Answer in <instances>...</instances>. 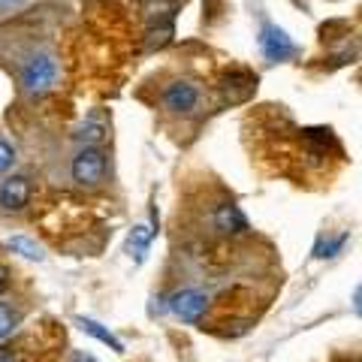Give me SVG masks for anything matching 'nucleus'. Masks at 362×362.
<instances>
[{"label":"nucleus","mask_w":362,"mask_h":362,"mask_svg":"<svg viewBox=\"0 0 362 362\" xmlns=\"http://www.w3.org/2000/svg\"><path fill=\"white\" fill-rule=\"evenodd\" d=\"M21 0H0V9H6V6H18Z\"/></svg>","instance_id":"nucleus-21"},{"label":"nucleus","mask_w":362,"mask_h":362,"mask_svg":"<svg viewBox=\"0 0 362 362\" xmlns=\"http://www.w3.org/2000/svg\"><path fill=\"white\" fill-rule=\"evenodd\" d=\"M58 76H61V66L52 52H33L25 58V64H21L18 82L30 100H40L58 85Z\"/></svg>","instance_id":"nucleus-1"},{"label":"nucleus","mask_w":362,"mask_h":362,"mask_svg":"<svg viewBox=\"0 0 362 362\" xmlns=\"http://www.w3.org/2000/svg\"><path fill=\"white\" fill-rule=\"evenodd\" d=\"M6 287H9V269H6L4 263H0V296L6 293Z\"/></svg>","instance_id":"nucleus-18"},{"label":"nucleus","mask_w":362,"mask_h":362,"mask_svg":"<svg viewBox=\"0 0 362 362\" xmlns=\"http://www.w3.org/2000/svg\"><path fill=\"white\" fill-rule=\"evenodd\" d=\"M13 163H16V148L6 139H0V175H4L6 169H13Z\"/></svg>","instance_id":"nucleus-16"},{"label":"nucleus","mask_w":362,"mask_h":362,"mask_svg":"<svg viewBox=\"0 0 362 362\" xmlns=\"http://www.w3.org/2000/svg\"><path fill=\"white\" fill-rule=\"evenodd\" d=\"M18 326V311L13 308V305H6V302H0V341L13 332Z\"/></svg>","instance_id":"nucleus-14"},{"label":"nucleus","mask_w":362,"mask_h":362,"mask_svg":"<svg viewBox=\"0 0 362 362\" xmlns=\"http://www.w3.org/2000/svg\"><path fill=\"white\" fill-rule=\"evenodd\" d=\"M6 247H9V251H16V254H21V257H28V259H42L45 257L42 254V245L28 239V235H13V239L6 242Z\"/></svg>","instance_id":"nucleus-13"},{"label":"nucleus","mask_w":362,"mask_h":362,"mask_svg":"<svg viewBox=\"0 0 362 362\" xmlns=\"http://www.w3.org/2000/svg\"><path fill=\"white\" fill-rule=\"evenodd\" d=\"M30 202V181L25 175H9L0 185V209L4 211H21Z\"/></svg>","instance_id":"nucleus-6"},{"label":"nucleus","mask_w":362,"mask_h":362,"mask_svg":"<svg viewBox=\"0 0 362 362\" xmlns=\"http://www.w3.org/2000/svg\"><path fill=\"white\" fill-rule=\"evenodd\" d=\"M199 88L190 82V78H175L163 88V106L173 112V115H190V112L199 109Z\"/></svg>","instance_id":"nucleus-3"},{"label":"nucleus","mask_w":362,"mask_h":362,"mask_svg":"<svg viewBox=\"0 0 362 362\" xmlns=\"http://www.w3.org/2000/svg\"><path fill=\"white\" fill-rule=\"evenodd\" d=\"M259 49H263V54L269 61H287L296 54V42L287 37V30L266 25L263 33H259Z\"/></svg>","instance_id":"nucleus-5"},{"label":"nucleus","mask_w":362,"mask_h":362,"mask_svg":"<svg viewBox=\"0 0 362 362\" xmlns=\"http://www.w3.org/2000/svg\"><path fill=\"white\" fill-rule=\"evenodd\" d=\"M76 139L82 142L85 148H97V142H103V139H106V124H103V118L90 115L88 121H82V124H78Z\"/></svg>","instance_id":"nucleus-9"},{"label":"nucleus","mask_w":362,"mask_h":362,"mask_svg":"<svg viewBox=\"0 0 362 362\" xmlns=\"http://www.w3.org/2000/svg\"><path fill=\"white\" fill-rule=\"evenodd\" d=\"M359 296H362V293H359V287H356V293H354V311L359 314Z\"/></svg>","instance_id":"nucleus-22"},{"label":"nucleus","mask_w":362,"mask_h":362,"mask_svg":"<svg viewBox=\"0 0 362 362\" xmlns=\"http://www.w3.org/2000/svg\"><path fill=\"white\" fill-rule=\"evenodd\" d=\"M0 362H16V354L9 347H0Z\"/></svg>","instance_id":"nucleus-20"},{"label":"nucleus","mask_w":362,"mask_h":362,"mask_svg":"<svg viewBox=\"0 0 362 362\" xmlns=\"http://www.w3.org/2000/svg\"><path fill=\"white\" fill-rule=\"evenodd\" d=\"M347 242V233L344 235H338V239H332V242H326V245H317V251H314V257H335V251H341V245Z\"/></svg>","instance_id":"nucleus-17"},{"label":"nucleus","mask_w":362,"mask_h":362,"mask_svg":"<svg viewBox=\"0 0 362 362\" xmlns=\"http://www.w3.org/2000/svg\"><path fill=\"white\" fill-rule=\"evenodd\" d=\"M78 329H82V332H88V335H94L97 338V341H103L106 347H112V350H115V354H124V344L118 341V338L115 335H112L109 329H103V326H100V323H94V320H88V317H78Z\"/></svg>","instance_id":"nucleus-10"},{"label":"nucleus","mask_w":362,"mask_h":362,"mask_svg":"<svg viewBox=\"0 0 362 362\" xmlns=\"http://www.w3.org/2000/svg\"><path fill=\"white\" fill-rule=\"evenodd\" d=\"M169 311H173L178 320H185V323H199L202 314L209 311V296L202 290L185 287V290L173 293V299H169Z\"/></svg>","instance_id":"nucleus-4"},{"label":"nucleus","mask_w":362,"mask_h":362,"mask_svg":"<svg viewBox=\"0 0 362 362\" xmlns=\"http://www.w3.org/2000/svg\"><path fill=\"white\" fill-rule=\"evenodd\" d=\"M211 223H214V230L223 233V235L247 233V218L242 214L239 206H233V202H221V206L211 211Z\"/></svg>","instance_id":"nucleus-7"},{"label":"nucleus","mask_w":362,"mask_h":362,"mask_svg":"<svg viewBox=\"0 0 362 362\" xmlns=\"http://www.w3.org/2000/svg\"><path fill=\"white\" fill-rule=\"evenodd\" d=\"M142 13L148 21L163 25V21H169L175 13V0H142Z\"/></svg>","instance_id":"nucleus-11"},{"label":"nucleus","mask_w":362,"mask_h":362,"mask_svg":"<svg viewBox=\"0 0 362 362\" xmlns=\"http://www.w3.org/2000/svg\"><path fill=\"white\" fill-rule=\"evenodd\" d=\"M106 154L103 148H82L76 157H73V163H70V175L76 185H82V187H97V185H103V178H106Z\"/></svg>","instance_id":"nucleus-2"},{"label":"nucleus","mask_w":362,"mask_h":362,"mask_svg":"<svg viewBox=\"0 0 362 362\" xmlns=\"http://www.w3.org/2000/svg\"><path fill=\"white\" fill-rule=\"evenodd\" d=\"M151 239H154V230H148V226H136V230L130 233V242H127V251H130V257L142 259V257H145V251H148Z\"/></svg>","instance_id":"nucleus-12"},{"label":"nucleus","mask_w":362,"mask_h":362,"mask_svg":"<svg viewBox=\"0 0 362 362\" xmlns=\"http://www.w3.org/2000/svg\"><path fill=\"white\" fill-rule=\"evenodd\" d=\"M254 88H257V78L247 76V73H226L223 82H221V90H223V94L230 97V100H245V97H251Z\"/></svg>","instance_id":"nucleus-8"},{"label":"nucleus","mask_w":362,"mask_h":362,"mask_svg":"<svg viewBox=\"0 0 362 362\" xmlns=\"http://www.w3.org/2000/svg\"><path fill=\"white\" fill-rule=\"evenodd\" d=\"M169 40H173V25H169V21L148 30V49H160V45H166Z\"/></svg>","instance_id":"nucleus-15"},{"label":"nucleus","mask_w":362,"mask_h":362,"mask_svg":"<svg viewBox=\"0 0 362 362\" xmlns=\"http://www.w3.org/2000/svg\"><path fill=\"white\" fill-rule=\"evenodd\" d=\"M70 362H97L94 356H90V354H85V350H78V354H73V359Z\"/></svg>","instance_id":"nucleus-19"}]
</instances>
